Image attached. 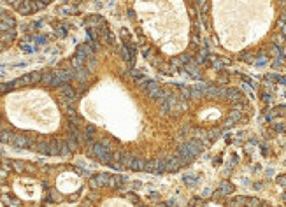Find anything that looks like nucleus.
<instances>
[{
	"label": "nucleus",
	"instance_id": "1",
	"mask_svg": "<svg viewBox=\"0 0 286 207\" xmlns=\"http://www.w3.org/2000/svg\"><path fill=\"white\" fill-rule=\"evenodd\" d=\"M100 58L95 39L76 48L65 67L74 98L84 107L70 121L84 135V155L116 170L165 174L188 165L204 149L168 105L132 69L128 53L98 16ZM76 107V105H72Z\"/></svg>",
	"mask_w": 286,
	"mask_h": 207
},
{
	"label": "nucleus",
	"instance_id": "2",
	"mask_svg": "<svg viewBox=\"0 0 286 207\" xmlns=\"http://www.w3.org/2000/svg\"><path fill=\"white\" fill-rule=\"evenodd\" d=\"M125 12L139 53L154 72L176 76L200 55L197 0H126Z\"/></svg>",
	"mask_w": 286,
	"mask_h": 207
},
{
	"label": "nucleus",
	"instance_id": "3",
	"mask_svg": "<svg viewBox=\"0 0 286 207\" xmlns=\"http://www.w3.org/2000/svg\"><path fill=\"white\" fill-rule=\"evenodd\" d=\"M281 0H197L204 25L211 41L221 49L237 55L242 62L265 63L269 37L276 44L283 42V35H274L276 28L286 27V12Z\"/></svg>",
	"mask_w": 286,
	"mask_h": 207
},
{
	"label": "nucleus",
	"instance_id": "4",
	"mask_svg": "<svg viewBox=\"0 0 286 207\" xmlns=\"http://www.w3.org/2000/svg\"><path fill=\"white\" fill-rule=\"evenodd\" d=\"M246 107L248 100L237 90L209 88L183 93L177 111L188 132L202 141L241 123Z\"/></svg>",
	"mask_w": 286,
	"mask_h": 207
},
{
	"label": "nucleus",
	"instance_id": "5",
	"mask_svg": "<svg viewBox=\"0 0 286 207\" xmlns=\"http://www.w3.org/2000/svg\"><path fill=\"white\" fill-rule=\"evenodd\" d=\"M4 2L7 5H11L16 12L28 16L32 12H37V11H44L53 0H4Z\"/></svg>",
	"mask_w": 286,
	"mask_h": 207
}]
</instances>
